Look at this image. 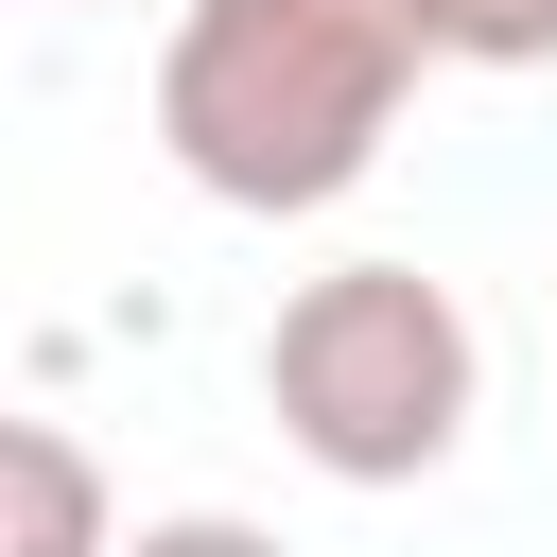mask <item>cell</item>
Wrapping results in <instances>:
<instances>
[{
	"label": "cell",
	"instance_id": "cell-1",
	"mask_svg": "<svg viewBox=\"0 0 557 557\" xmlns=\"http://www.w3.org/2000/svg\"><path fill=\"white\" fill-rule=\"evenodd\" d=\"M418 0H174L157 35V157L244 209V226H296V209H348L418 104Z\"/></svg>",
	"mask_w": 557,
	"mask_h": 557
},
{
	"label": "cell",
	"instance_id": "cell-2",
	"mask_svg": "<svg viewBox=\"0 0 557 557\" xmlns=\"http://www.w3.org/2000/svg\"><path fill=\"white\" fill-rule=\"evenodd\" d=\"M470 400H487V348H470V296L435 261H331L278 296L261 331V418L296 435V470L331 487H418L470 453Z\"/></svg>",
	"mask_w": 557,
	"mask_h": 557
},
{
	"label": "cell",
	"instance_id": "cell-3",
	"mask_svg": "<svg viewBox=\"0 0 557 557\" xmlns=\"http://www.w3.org/2000/svg\"><path fill=\"white\" fill-rule=\"evenodd\" d=\"M0 557H122V487L87 435L0 418Z\"/></svg>",
	"mask_w": 557,
	"mask_h": 557
},
{
	"label": "cell",
	"instance_id": "cell-4",
	"mask_svg": "<svg viewBox=\"0 0 557 557\" xmlns=\"http://www.w3.org/2000/svg\"><path fill=\"white\" fill-rule=\"evenodd\" d=\"M435 70H557V0H418Z\"/></svg>",
	"mask_w": 557,
	"mask_h": 557
},
{
	"label": "cell",
	"instance_id": "cell-5",
	"mask_svg": "<svg viewBox=\"0 0 557 557\" xmlns=\"http://www.w3.org/2000/svg\"><path fill=\"white\" fill-rule=\"evenodd\" d=\"M122 557H296L278 522H244V505H174V522H139Z\"/></svg>",
	"mask_w": 557,
	"mask_h": 557
}]
</instances>
